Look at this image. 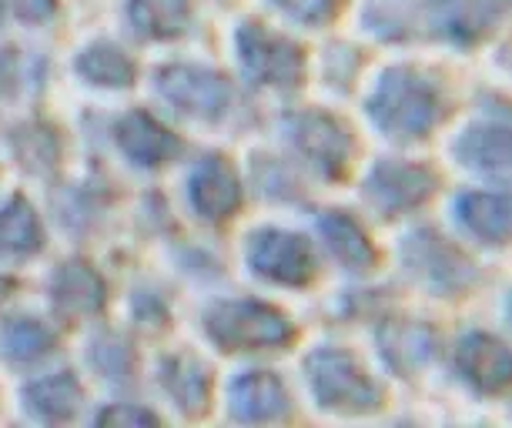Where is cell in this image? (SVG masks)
<instances>
[{
    "label": "cell",
    "mask_w": 512,
    "mask_h": 428,
    "mask_svg": "<svg viewBox=\"0 0 512 428\" xmlns=\"http://www.w3.org/2000/svg\"><path fill=\"white\" fill-rule=\"evenodd\" d=\"M372 114L392 138H422L439 118V97L415 71H389L372 97Z\"/></svg>",
    "instance_id": "1"
},
{
    "label": "cell",
    "mask_w": 512,
    "mask_h": 428,
    "mask_svg": "<svg viewBox=\"0 0 512 428\" xmlns=\"http://www.w3.org/2000/svg\"><path fill=\"white\" fill-rule=\"evenodd\" d=\"M208 335L228 352L275 348L292 338V325L282 311L258 301H221L208 311Z\"/></svg>",
    "instance_id": "2"
},
{
    "label": "cell",
    "mask_w": 512,
    "mask_h": 428,
    "mask_svg": "<svg viewBox=\"0 0 512 428\" xmlns=\"http://www.w3.org/2000/svg\"><path fill=\"white\" fill-rule=\"evenodd\" d=\"M308 378L318 402L338 412H372L382 402L379 388L362 375V368L335 348H322L308 358Z\"/></svg>",
    "instance_id": "3"
},
{
    "label": "cell",
    "mask_w": 512,
    "mask_h": 428,
    "mask_svg": "<svg viewBox=\"0 0 512 428\" xmlns=\"http://www.w3.org/2000/svg\"><path fill=\"white\" fill-rule=\"evenodd\" d=\"M241 44V61H245V71L251 74V81L258 84H298L305 71V57L302 47H295L285 37H272L265 34L258 24H245L238 34Z\"/></svg>",
    "instance_id": "4"
},
{
    "label": "cell",
    "mask_w": 512,
    "mask_h": 428,
    "mask_svg": "<svg viewBox=\"0 0 512 428\" xmlns=\"http://www.w3.org/2000/svg\"><path fill=\"white\" fill-rule=\"evenodd\" d=\"M158 87L171 104L195 114V118H218L228 104V81L215 71H205V67H164L158 74Z\"/></svg>",
    "instance_id": "5"
},
{
    "label": "cell",
    "mask_w": 512,
    "mask_h": 428,
    "mask_svg": "<svg viewBox=\"0 0 512 428\" xmlns=\"http://www.w3.org/2000/svg\"><path fill=\"white\" fill-rule=\"evenodd\" d=\"M251 268L262 278L282 281V285H305L315 271L312 248L305 238L285 235V231H262L251 238Z\"/></svg>",
    "instance_id": "6"
},
{
    "label": "cell",
    "mask_w": 512,
    "mask_h": 428,
    "mask_svg": "<svg viewBox=\"0 0 512 428\" xmlns=\"http://www.w3.org/2000/svg\"><path fill=\"white\" fill-rule=\"evenodd\" d=\"M288 128H292L295 148L305 154L308 164H315L325 174L345 171V161L352 154V138L335 118H325V114H298V118L288 121Z\"/></svg>",
    "instance_id": "7"
},
{
    "label": "cell",
    "mask_w": 512,
    "mask_h": 428,
    "mask_svg": "<svg viewBox=\"0 0 512 428\" xmlns=\"http://www.w3.org/2000/svg\"><path fill=\"white\" fill-rule=\"evenodd\" d=\"M405 258H409V265L419 271L429 285H436L442 291L462 288L469 281V275H472L469 261L462 258L459 251H452L439 235H429V231H422V235H415L409 241Z\"/></svg>",
    "instance_id": "8"
},
{
    "label": "cell",
    "mask_w": 512,
    "mask_h": 428,
    "mask_svg": "<svg viewBox=\"0 0 512 428\" xmlns=\"http://www.w3.org/2000/svg\"><path fill=\"white\" fill-rule=\"evenodd\" d=\"M506 0H432V21L446 37L472 44L499 24Z\"/></svg>",
    "instance_id": "9"
},
{
    "label": "cell",
    "mask_w": 512,
    "mask_h": 428,
    "mask_svg": "<svg viewBox=\"0 0 512 428\" xmlns=\"http://www.w3.org/2000/svg\"><path fill=\"white\" fill-rule=\"evenodd\" d=\"M436 188V178L412 164H382L369 178V198L389 214L415 208Z\"/></svg>",
    "instance_id": "10"
},
{
    "label": "cell",
    "mask_w": 512,
    "mask_h": 428,
    "mask_svg": "<svg viewBox=\"0 0 512 428\" xmlns=\"http://www.w3.org/2000/svg\"><path fill=\"white\" fill-rule=\"evenodd\" d=\"M456 365L472 385L482 388V392H502V388L509 385V375H512L506 345L496 342L492 335H479V332L466 335L459 342Z\"/></svg>",
    "instance_id": "11"
},
{
    "label": "cell",
    "mask_w": 512,
    "mask_h": 428,
    "mask_svg": "<svg viewBox=\"0 0 512 428\" xmlns=\"http://www.w3.org/2000/svg\"><path fill=\"white\" fill-rule=\"evenodd\" d=\"M285 408V388L268 372H248L231 385V412L241 422H272V418L285 415Z\"/></svg>",
    "instance_id": "12"
},
{
    "label": "cell",
    "mask_w": 512,
    "mask_h": 428,
    "mask_svg": "<svg viewBox=\"0 0 512 428\" xmlns=\"http://www.w3.org/2000/svg\"><path fill=\"white\" fill-rule=\"evenodd\" d=\"M191 201L205 218H228L241 204V188L235 171L221 158H208L198 164L195 178H191Z\"/></svg>",
    "instance_id": "13"
},
{
    "label": "cell",
    "mask_w": 512,
    "mask_h": 428,
    "mask_svg": "<svg viewBox=\"0 0 512 428\" xmlns=\"http://www.w3.org/2000/svg\"><path fill=\"white\" fill-rule=\"evenodd\" d=\"M118 141L134 161L144 164V168H154V164L168 161L171 154L178 151L175 134L164 128V124L154 121L151 114H144V111H134V114H128V118H121Z\"/></svg>",
    "instance_id": "14"
},
{
    "label": "cell",
    "mask_w": 512,
    "mask_h": 428,
    "mask_svg": "<svg viewBox=\"0 0 512 428\" xmlns=\"http://www.w3.org/2000/svg\"><path fill=\"white\" fill-rule=\"evenodd\" d=\"M54 301L67 315H91L104 305V281L84 261H67L54 275Z\"/></svg>",
    "instance_id": "15"
},
{
    "label": "cell",
    "mask_w": 512,
    "mask_h": 428,
    "mask_svg": "<svg viewBox=\"0 0 512 428\" xmlns=\"http://www.w3.org/2000/svg\"><path fill=\"white\" fill-rule=\"evenodd\" d=\"M318 228H322L328 248H332V255L342 261V265H349L352 271H369L375 265V251L369 245V238L362 235V228L355 225L352 218L332 211L318 221Z\"/></svg>",
    "instance_id": "16"
},
{
    "label": "cell",
    "mask_w": 512,
    "mask_h": 428,
    "mask_svg": "<svg viewBox=\"0 0 512 428\" xmlns=\"http://www.w3.org/2000/svg\"><path fill=\"white\" fill-rule=\"evenodd\" d=\"M459 214L479 238L492 245H502L509 238V201L502 194H466L459 201Z\"/></svg>",
    "instance_id": "17"
},
{
    "label": "cell",
    "mask_w": 512,
    "mask_h": 428,
    "mask_svg": "<svg viewBox=\"0 0 512 428\" xmlns=\"http://www.w3.org/2000/svg\"><path fill=\"white\" fill-rule=\"evenodd\" d=\"M41 248V225L24 198H14L0 211V255H31Z\"/></svg>",
    "instance_id": "18"
},
{
    "label": "cell",
    "mask_w": 512,
    "mask_h": 428,
    "mask_svg": "<svg viewBox=\"0 0 512 428\" xmlns=\"http://www.w3.org/2000/svg\"><path fill=\"white\" fill-rule=\"evenodd\" d=\"M161 382L175 395V402L185 408V412H205V402H208V375L205 368L191 358H171L164 362L161 368Z\"/></svg>",
    "instance_id": "19"
},
{
    "label": "cell",
    "mask_w": 512,
    "mask_h": 428,
    "mask_svg": "<svg viewBox=\"0 0 512 428\" xmlns=\"http://www.w3.org/2000/svg\"><path fill=\"white\" fill-rule=\"evenodd\" d=\"M459 154L466 164L489 174L509 171V131L506 128H472L459 141Z\"/></svg>",
    "instance_id": "20"
},
{
    "label": "cell",
    "mask_w": 512,
    "mask_h": 428,
    "mask_svg": "<svg viewBox=\"0 0 512 428\" xmlns=\"http://www.w3.org/2000/svg\"><path fill=\"white\" fill-rule=\"evenodd\" d=\"M131 17L144 34L175 37L185 31L191 0H131Z\"/></svg>",
    "instance_id": "21"
},
{
    "label": "cell",
    "mask_w": 512,
    "mask_h": 428,
    "mask_svg": "<svg viewBox=\"0 0 512 428\" xmlns=\"http://www.w3.org/2000/svg\"><path fill=\"white\" fill-rule=\"evenodd\" d=\"M27 402L44 418H71L81 402V385L71 375H51L27 388Z\"/></svg>",
    "instance_id": "22"
},
{
    "label": "cell",
    "mask_w": 512,
    "mask_h": 428,
    "mask_svg": "<svg viewBox=\"0 0 512 428\" xmlns=\"http://www.w3.org/2000/svg\"><path fill=\"white\" fill-rule=\"evenodd\" d=\"M382 345H385V355H389L392 365L415 368L432 355L436 338H432L429 328H422V325H389L382 332Z\"/></svg>",
    "instance_id": "23"
},
{
    "label": "cell",
    "mask_w": 512,
    "mask_h": 428,
    "mask_svg": "<svg viewBox=\"0 0 512 428\" xmlns=\"http://www.w3.org/2000/svg\"><path fill=\"white\" fill-rule=\"evenodd\" d=\"M77 71H81L88 81L104 84V87H128L134 77V64L124 57L118 47L111 44H94L81 54L77 61Z\"/></svg>",
    "instance_id": "24"
},
{
    "label": "cell",
    "mask_w": 512,
    "mask_h": 428,
    "mask_svg": "<svg viewBox=\"0 0 512 428\" xmlns=\"http://www.w3.org/2000/svg\"><path fill=\"white\" fill-rule=\"evenodd\" d=\"M51 345H54V338L41 325V321H34V318L7 321L4 348H7V355L17 358V362H34V358H41V355L51 352Z\"/></svg>",
    "instance_id": "25"
},
{
    "label": "cell",
    "mask_w": 512,
    "mask_h": 428,
    "mask_svg": "<svg viewBox=\"0 0 512 428\" xmlns=\"http://www.w3.org/2000/svg\"><path fill=\"white\" fill-rule=\"evenodd\" d=\"M278 7L288 11L298 21H308V24H318V21H328L335 14L338 0H278Z\"/></svg>",
    "instance_id": "26"
},
{
    "label": "cell",
    "mask_w": 512,
    "mask_h": 428,
    "mask_svg": "<svg viewBox=\"0 0 512 428\" xmlns=\"http://www.w3.org/2000/svg\"><path fill=\"white\" fill-rule=\"evenodd\" d=\"M0 11L21 17V21H44L54 14V0H0Z\"/></svg>",
    "instance_id": "27"
},
{
    "label": "cell",
    "mask_w": 512,
    "mask_h": 428,
    "mask_svg": "<svg viewBox=\"0 0 512 428\" xmlns=\"http://www.w3.org/2000/svg\"><path fill=\"white\" fill-rule=\"evenodd\" d=\"M98 422L101 425H158V418H154L151 412H144V408L118 405V408H108V412H101Z\"/></svg>",
    "instance_id": "28"
}]
</instances>
